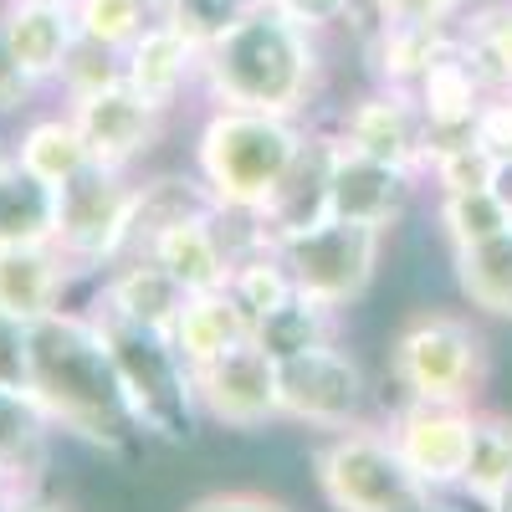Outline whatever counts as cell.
<instances>
[{"mask_svg": "<svg viewBox=\"0 0 512 512\" xmlns=\"http://www.w3.org/2000/svg\"><path fill=\"white\" fill-rule=\"evenodd\" d=\"M113 77H123V52H118V47H103V41H93V36L77 31L72 52H67V62H62V77H57L62 93H67V98L93 93V88H103V82H113Z\"/></svg>", "mask_w": 512, "mask_h": 512, "instance_id": "cell-36", "label": "cell"}, {"mask_svg": "<svg viewBox=\"0 0 512 512\" xmlns=\"http://www.w3.org/2000/svg\"><path fill=\"white\" fill-rule=\"evenodd\" d=\"M57 236V185L36 180L16 164L11 149H0V246L16 241H52Z\"/></svg>", "mask_w": 512, "mask_h": 512, "instance_id": "cell-24", "label": "cell"}, {"mask_svg": "<svg viewBox=\"0 0 512 512\" xmlns=\"http://www.w3.org/2000/svg\"><path fill=\"white\" fill-rule=\"evenodd\" d=\"M369 26H451L466 0H359Z\"/></svg>", "mask_w": 512, "mask_h": 512, "instance_id": "cell-37", "label": "cell"}, {"mask_svg": "<svg viewBox=\"0 0 512 512\" xmlns=\"http://www.w3.org/2000/svg\"><path fill=\"white\" fill-rule=\"evenodd\" d=\"M492 195L502 200L507 221H512V159H497V169H492Z\"/></svg>", "mask_w": 512, "mask_h": 512, "instance_id": "cell-44", "label": "cell"}, {"mask_svg": "<svg viewBox=\"0 0 512 512\" xmlns=\"http://www.w3.org/2000/svg\"><path fill=\"white\" fill-rule=\"evenodd\" d=\"M103 328H108V344H113V359H118V374H123L128 405L139 415V431H154V436H169V441L190 436L195 395H190V369L180 364L175 344L159 333L113 323V318H103Z\"/></svg>", "mask_w": 512, "mask_h": 512, "instance_id": "cell-9", "label": "cell"}, {"mask_svg": "<svg viewBox=\"0 0 512 512\" xmlns=\"http://www.w3.org/2000/svg\"><path fill=\"white\" fill-rule=\"evenodd\" d=\"M41 6H67V11H77V0H41Z\"/></svg>", "mask_w": 512, "mask_h": 512, "instance_id": "cell-47", "label": "cell"}, {"mask_svg": "<svg viewBox=\"0 0 512 512\" xmlns=\"http://www.w3.org/2000/svg\"><path fill=\"white\" fill-rule=\"evenodd\" d=\"M134 205L139 185L128 169L88 159L67 185H57V236L52 246L72 262V272H103L128 256L134 236Z\"/></svg>", "mask_w": 512, "mask_h": 512, "instance_id": "cell-6", "label": "cell"}, {"mask_svg": "<svg viewBox=\"0 0 512 512\" xmlns=\"http://www.w3.org/2000/svg\"><path fill=\"white\" fill-rule=\"evenodd\" d=\"M272 6L282 16H292L303 31H313V36H323L338 21H354L359 16V0H272Z\"/></svg>", "mask_w": 512, "mask_h": 512, "instance_id": "cell-40", "label": "cell"}, {"mask_svg": "<svg viewBox=\"0 0 512 512\" xmlns=\"http://www.w3.org/2000/svg\"><path fill=\"white\" fill-rule=\"evenodd\" d=\"M512 477V415L507 410H482L477 405V431H472V456H466L461 497L477 502L482 512L497 502V492Z\"/></svg>", "mask_w": 512, "mask_h": 512, "instance_id": "cell-30", "label": "cell"}, {"mask_svg": "<svg viewBox=\"0 0 512 512\" xmlns=\"http://www.w3.org/2000/svg\"><path fill=\"white\" fill-rule=\"evenodd\" d=\"M415 190H420V175H415V169L364 159V154L344 149V139H338L333 180H328V216H338V221H364V226H379V231H395V226L405 221V210H410Z\"/></svg>", "mask_w": 512, "mask_h": 512, "instance_id": "cell-14", "label": "cell"}, {"mask_svg": "<svg viewBox=\"0 0 512 512\" xmlns=\"http://www.w3.org/2000/svg\"><path fill=\"white\" fill-rule=\"evenodd\" d=\"M72 282V262L52 241H16L0 246V313L36 323L62 308Z\"/></svg>", "mask_w": 512, "mask_h": 512, "instance_id": "cell-18", "label": "cell"}, {"mask_svg": "<svg viewBox=\"0 0 512 512\" xmlns=\"http://www.w3.org/2000/svg\"><path fill=\"white\" fill-rule=\"evenodd\" d=\"M251 6H262V0H251Z\"/></svg>", "mask_w": 512, "mask_h": 512, "instance_id": "cell-48", "label": "cell"}, {"mask_svg": "<svg viewBox=\"0 0 512 512\" xmlns=\"http://www.w3.org/2000/svg\"><path fill=\"white\" fill-rule=\"evenodd\" d=\"M154 21H164V0H77V31L118 52Z\"/></svg>", "mask_w": 512, "mask_h": 512, "instance_id": "cell-32", "label": "cell"}, {"mask_svg": "<svg viewBox=\"0 0 512 512\" xmlns=\"http://www.w3.org/2000/svg\"><path fill=\"white\" fill-rule=\"evenodd\" d=\"M487 93L492 88L482 82V72L466 62L461 36H456V47L446 57H436L425 67V77L415 82V103H420V118H425V134H431V149L451 144V139H472Z\"/></svg>", "mask_w": 512, "mask_h": 512, "instance_id": "cell-16", "label": "cell"}, {"mask_svg": "<svg viewBox=\"0 0 512 512\" xmlns=\"http://www.w3.org/2000/svg\"><path fill=\"white\" fill-rule=\"evenodd\" d=\"M11 154H16L21 169H31V175L47 180V185H67L77 169L93 159L67 108H62V113H47V118H31L21 134H16Z\"/></svg>", "mask_w": 512, "mask_h": 512, "instance_id": "cell-28", "label": "cell"}, {"mask_svg": "<svg viewBox=\"0 0 512 512\" xmlns=\"http://www.w3.org/2000/svg\"><path fill=\"white\" fill-rule=\"evenodd\" d=\"M318 72H323L318 36L282 16L272 0H262L200 52L195 88L205 93L210 108L303 118V108L318 93Z\"/></svg>", "mask_w": 512, "mask_h": 512, "instance_id": "cell-2", "label": "cell"}, {"mask_svg": "<svg viewBox=\"0 0 512 512\" xmlns=\"http://www.w3.org/2000/svg\"><path fill=\"white\" fill-rule=\"evenodd\" d=\"M67 113L77 123L82 144H88V154L113 169H128L134 159H144L159 144V128H164V113L149 108L123 77L103 82L93 93L67 98Z\"/></svg>", "mask_w": 512, "mask_h": 512, "instance_id": "cell-13", "label": "cell"}, {"mask_svg": "<svg viewBox=\"0 0 512 512\" xmlns=\"http://www.w3.org/2000/svg\"><path fill=\"white\" fill-rule=\"evenodd\" d=\"M451 267L472 313L512 323V226L472 246H451Z\"/></svg>", "mask_w": 512, "mask_h": 512, "instance_id": "cell-23", "label": "cell"}, {"mask_svg": "<svg viewBox=\"0 0 512 512\" xmlns=\"http://www.w3.org/2000/svg\"><path fill=\"white\" fill-rule=\"evenodd\" d=\"M487 512H512V477H507V487L497 492V502H492Z\"/></svg>", "mask_w": 512, "mask_h": 512, "instance_id": "cell-45", "label": "cell"}, {"mask_svg": "<svg viewBox=\"0 0 512 512\" xmlns=\"http://www.w3.org/2000/svg\"><path fill=\"white\" fill-rule=\"evenodd\" d=\"M185 512H292L282 497L272 492H251V487H226V492H205L195 497Z\"/></svg>", "mask_w": 512, "mask_h": 512, "instance_id": "cell-42", "label": "cell"}, {"mask_svg": "<svg viewBox=\"0 0 512 512\" xmlns=\"http://www.w3.org/2000/svg\"><path fill=\"white\" fill-rule=\"evenodd\" d=\"M231 297L241 303V313L256 323L262 313H272L277 303H287V297L297 292L292 287V272H287V262H282V251L277 246H262V251H246L241 262H236V272H231Z\"/></svg>", "mask_w": 512, "mask_h": 512, "instance_id": "cell-31", "label": "cell"}, {"mask_svg": "<svg viewBox=\"0 0 512 512\" xmlns=\"http://www.w3.org/2000/svg\"><path fill=\"white\" fill-rule=\"evenodd\" d=\"M251 11V0H164V21L180 36H190L205 52L216 36H226L241 16Z\"/></svg>", "mask_w": 512, "mask_h": 512, "instance_id": "cell-35", "label": "cell"}, {"mask_svg": "<svg viewBox=\"0 0 512 512\" xmlns=\"http://www.w3.org/2000/svg\"><path fill=\"white\" fill-rule=\"evenodd\" d=\"M303 139L308 128L297 118L251 113V108H210L195 134V175L216 195L221 210L262 216L272 195L282 190Z\"/></svg>", "mask_w": 512, "mask_h": 512, "instance_id": "cell-3", "label": "cell"}, {"mask_svg": "<svg viewBox=\"0 0 512 512\" xmlns=\"http://www.w3.org/2000/svg\"><path fill=\"white\" fill-rule=\"evenodd\" d=\"M492 169H497V159L477 139H451V144H436L431 149V159H425V180H431L441 195L492 190Z\"/></svg>", "mask_w": 512, "mask_h": 512, "instance_id": "cell-34", "label": "cell"}, {"mask_svg": "<svg viewBox=\"0 0 512 512\" xmlns=\"http://www.w3.org/2000/svg\"><path fill=\"white\" fill-rule=\"evenodd\" d=\"M11 492H16V482H11V477H6V466H0V502H6V497H11Z\"/></svg>", "mask_w": 512, "mask_h": 512, "instance_id": "cell-46", "label": "cell"}, {"mask_svg": "<svg viewBox=\"0 0 512 512\" xmlns=\"http://www.w3.org/2000/svg\"><path fill=\"white\" fill-rule=\"evenodd\" d=\"M0 512H72V507L52 492H41V487H16L6 502H0Z\"/></svg>", "mask_w": 512, "mask_h": 512, "instance_id": "cell-43", "label": "cell"}, {"mask_svg": "<svg viewBox=\"0 0 512 512\" xmlns=\"http://www.w3.org/2000/svg\"><path fill=\"white\" fill-rule=\"evenodd\" d=\"M328 338H338V308H323L303 292H292L287 303H277L272 313H262L251 323V344L272 364H282L292 354H308L313 344H328Z\"/></svg>", "mask_w": 512, "mask_h": 512, "instance_id": "cell-26", "label": "cell"}, {"mask_svg": "<svg viewBox=\"0 0 512 512\" xmlns=\"http://www.w3.org/2000/svg\"><path fill=\"white\" fill-rule=\"evenodd\" d=\"M47 441H52V420L41 415L31 395L0 390V466L16 487H36L47 472Z\"/></svg>", "mask_w": 512, "mask_h": 512, "instance_id": "cell-27", "label": "cell"}, {"mask_svg": "<svg viewBox=\"0 0 512 512\" xmlns=\"http://www.w3.org/2000/svg\"><path fill=\"white\" fill-rule=\"evenodd\" d=\"M344 149L379 159V164H400L415 169L425 180V159H431V134H425V118L415 103V88H395V82H379L374 93L354 98L344 108V128H338Z\"/></svg>", "mask_w": 512, "mask_h": 512, "instance_id": "cell-12", "label": "cell"}, {"mask_svg": "<svg viewBox=\"0 0 512 512\" xmlns=\"http://www.w3.org/2000/svg\"><path fill=\"white\" fill-rule=\"evenodd\" d=\"M390 374L410 400H461L477 405L492 379L487 333L461 313H415L390 344Z\"/></svg>", "mask_w": 512, "mask_h": 512, "instance_id": "cell-5", "label": "cell"}, {"mask_svg": "<svg viewBox=\"0 0 512 512\" xmlns=\"http://www.w3.org/2000/svg\"><path fill=\"white\" fill-rule=\"evenodd\" d=\"M190 395L195 410L210 415L226 431H262V425L282 420L277 410V364L241 338L226 354H216L210 364L190 369Z\"/></svg>", "mask_w": 512, "mask_h": 512, "instance_id": "cell-11", "label": "cell"}, {"mask_svg": "<svg viewBox=\"0 0 512 512\" xmlns=\"http://www.w3.org/2000/svg\"><path fill=\"white\" fill-rule=\"evenodd\" d=\"M313 482L328 512H431L436 497L379 425L333 431L313 451Z\"/></svg>", "mask_w": 512, "mask_h": 512, "instance_id": "cell-4", "label": "cell"}, {"mask_svg": "<svg viewBox=\"0 0 512 512\" xmlns=\"http://www.w3.org/2000/svg\"><path fill=\"white\" fill-rule=\"evenodd\" d=\"M277 410L292 425H308V431H349V425H364L369 410V379L364 364L328 338V344H313L308 354H292L277 364Z\"/></svg>", "mask_w": 512, "mask_h": 512, "instance_id": "cell-8", "label": "cell"}, {"mask_svg": "<svg viewBox=\"0 0 512 512\" xmlns=\"http://www.w3.org/2000/svg\"><path fill=\"white\" fill-rule=\"evenodd\" d=\"M123 82L134 88L149 108L164 118L180 108V98L200 82V47L190 36H180L169 21H154L123 47Z\"/></svg>", "mask_w": 512, "mask_h": 512, "instance_id": "cell-15", "label": "cell"}, {"mask_svg": "<svg viewBox=\"0 0 512 512\" xmlns=\"http://www.w3.org/2000/svg\"><path fill=\"white\" fill-rule=\"evenodd\" d=\"M0 16H6V36H11V52H16L21 72L36 88L57 82L72 41H77V11L41 6V0H6Z\"/></svg>", "mask_w": 512, "mask_h": 512, "instance_id": "cell-20", "label": "cell"}, {"mask_svg": "<svg viewBox=\"0 0 512 512\" xmlns=\"http://www.w3.org/2000/svg\"><path fill=\"white\" fill-rule=\"evenodd\" d=\"M36 93V82L21 72L16 52H11V36H6V16H0V118L6 113H21Z\"/></svg>", "mask_w": 512, "mask_h": 512, "instance_id": "cell-41", "label": "cell"}, {"mask_svg": "<svg viewBox=\"0 0 512 512\" xmlns=\"http://www.w3.org/2000/svg\"><path fill=\"white\" fill-rule=\"evenodd\" d=\"M31 400L52 420V431L103 451H123L144 436L98 313L57 308L31 323Z\"/></svg>", "mask_w": 512, "mask_h": 512, "instance_id": "cell-1", "label": "cell"}, {"mask_svg": "<svg viewBox=\"0 0 512 512\" xmlns=\"http://www.w3.org/2000/svg\"><path fill=\"white\" fill-rule=\"evenodd\" d=\"M0 390L31 395V323L0 313Z\"/></svg>", "mask_w": 512, "mask_h": 512, "instance_id": "cell-38", "label": "cell"}, {"mask_svg": "<svg viewBox=\"0 0 512 512\" xmlns=\"http://www.w3.org/2000/svg\"><path fill=\"white\" fill-rule=\"evenodd\" d=\"M472 139H477L492 159H512V88H492V93H487Z\"/></svg>", "mask_w": 512, "mask_h": 512, "instance_id": "cell-39", "label": "cell"}, {"mask_svg": "<svg viewBox=\"0 0 512 512\" xmlns=\"http://www.w3.org/2000/svg\"><path fill=\"white\" fill-rule=\"evenodd\" d=\"M216 195L200 185V175H159L149 185H139V205H134V236H128V256H139L164 226L180 221H200L216 216Z\"/></svg>", "mask_w": 512, "mask_h": 512, "instance_id": "cell-25", "label": "cell"}, {"mask_svg": "<svg viewBox=\"0 0 512 512\" xmlns=\"http://www.w3.org/2000/svg\"><path fill=\"white\" fill-rule=\"evenodd\" d=\"M241 338H251V318L241 313L231 287H216V292H190L185 297L169 344H175V354H180L185 369H200V364H210L216 354H226L231 344H241Z\"/></svg>", "mask_w": 512, "mask_h": 512, "instance_id": "cell-22", "label": "cell"}, {"mask_svg": "<svg viewBox=\"0 0 512 512\" xmlns=\"http://www.w3.org/2000/svg\"><path fill=\"white\" fill-rule=\"evenodd\" d=\"M436 221H441V236L451 246H472V241H487L497 231H507V210L492 190H456V195H441L436 200Z\"/></svg>", "mask_w": 512, "mask_h": 512, "instance_id": "cell-33", "label": "cell"}, {"mask_svg": "<svg viewBox=\"0 0 512 512\" xmlns=\"http://www.w3.org/2000/svg\"><path fill=\"white\" fill-rule=\"evenodd\" d=\"M333 154H338V134H308L297 149L282 190L272 195V205L262 210V221L272 226V236L303 231L313 221L328 216V180H333Z\"/></svg>", "mask_w": 512, "mask_h": 512, "instance_id": "cell-21", "label": "cell"}, {"mask_svg": "<svg viewBox=\"0 0 512 512\" xmlns=\"http://www.w3.org/2000/svg\"><path fill=\"white\" fill-rule=\"evenodd\" d=\"M185 297L190 292L159 262H149V256H123V262L113 267V277L103 282V318L169 338L175 333L180 308H185Z\"/></svg>", "mask_w": 512, "mask_h": 512, "instance_id": "cell-17", "label": "cell"}, {"mask_svg": "<svg viewBox=\"0 0 512 512\" xmlns=\"http://www.w3.org/2000/svg\"><path fill=\"white\" fill-rule=\"evenodd\" d=\"M139 256L159 262L185 292H216V287H226L231 272H236V256L226 251V241H221V231H216V216L164 226Z\"/></svg>", "mask_w": 512, "mask_h": 512, "instance_id": "cell-19", "label": "cell"}, {"mask_svg": "<svg viewBox=\"0 0 512 512\" xmlns=\"http://www.w3.org/2000/svg\"><path fill=\"white\" fill-rule=\"evenodd\" d=\"M456 47V21L451 26H374V72L379 82L415 88L436 57Z\"/></svg>", "mask_w": 512, "mask_h": 512, "instance_id": "cell-29", "label": "cell"}, {"mask_svg": "<svg viewBox=\"0 0 512 512\" xmlns=\"http://www.w3.org/2000/svg\"><path fill=\"white\" fill-rule=\"evenodd\" d=\"M390 441L405 456L410 472L431 492H456L466 477V456H472L477 431V405L461 400H410L390 415Z\"/></svg>", "mask_w": 512, "mask_h": 512, "instance_id": "cell-10", "label": "cell"}, {"mask_svg": "<svg viewBox=\"0 0 512 512\" xmlns=\"http://www.w3.org/2000/svg\"><path fill=\"white\" fill-rule=\"evenodd\" d=\"M384 236L379 226H364V221H338V216H323L303 231H287L277 236V251L292 272V287L313 297L323 308H338L344 313L349 303L374 287L379 277V262H384Z\"/></svg>", "mask_w": 512, "mask_h": 512, "instance_id": "cell-7", "label": "cell"}]
</instances>
